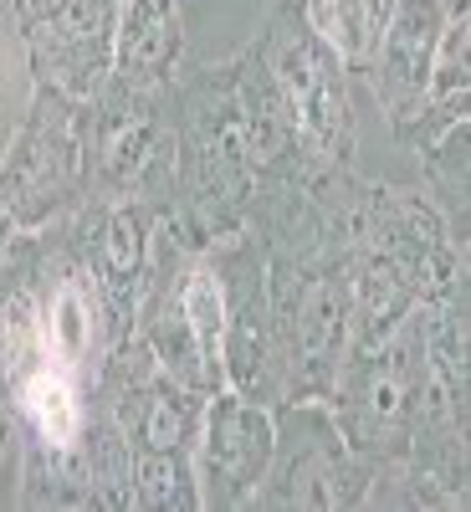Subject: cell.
Segmentation results:
<instances>
[{
    "mask_svg": "<svg viewBox=\"0 0 471 512\" xmlns=\"http://www.w3.org/2000/svg\"><path fill=\"white\" fill-rule=\"evenodd\" d=\"M169 108L180 134L175 226L200 251L246 231L262 200L318 175L251 47L221 67H180Z\"/></svg>",
    "mask_w": 471,
    "mask_h": 512,
    "instance_id": "6da1fadb",
    "label": "cell"
},
{
    "mask_svg": "<svg viewBox=\"0 0 471 512\" xmlns=\"http://www.w3.org/2000/svg\"><path fill=\"white\" fill-rule=\"evenodd\" d=\"M93 390L103 400L98 410L108 415L128 451V497H134V507L195 512L200 507L195 441L210 395H195L180 379H169L134 333L108 354Z\"/></svg>",
    "mask_w": 471,
    "mask_h": 512,
    "instance_id": "7a4b0ae2",
    "label": "cell"
},
{
    "mask_svg": "<svg viewBox=\"0 0 471 512\" xmlns=\"http://www.w3.org/2000/svg\"><path fill=\"white\" fill-rule=\"evenodd\" d=\"M88 205V103L31 88L0 159V287Z\"/></svg>",
    "mask_w": 471,
    "mask_h": 512,
    "instance_id": "3957f363",
    "label": "cell"
},
{
    "mask_svg": "<svg viewBox=\"0 0 471 512\" xmlns=\"http://www.w3.org/2000/svg\"><path fill=\"white\" fill-rule=\"evenodd\" d=\"M272 93L292 123L297 144L318 175L349 169L354 159V103H349V67L338 62L323 41L308 31L292 0L267 16L262 36L251 41Z\"/></svg>",
    "mask_w": 471,
    "mask_h": 512,
    "instance_id": "277c9868",
    "label": "cell"
},
{
    "mask_svg": "<svg viewBox=\"0 0 471 512\" xmlns=\"http://www.w3.org/2000/svg\"><path fill=\"white\" fill-rule=\"evenodd\" d=\"M88 195L93 200H149L175 210L180 195V134L164 93L108 88L88 103Z\"/></svg>",
    "mask_w": 471,
    "mask_h": 512,
    "instance_id": "5b68a950",
    "label": "cell"
},
{
    "mask_svg": "<svg viewBox=\"0 0 471 512\" xmlns=\"http://www.w3.org/2000/svg\"><path fill=\"white\" fill-rule=\"evenodd\" d=\"M272 420L277 451L256 492L262 507H359L369 497L374 461L338 436L328 400H282L272 405Z\"/></svg>",
    "mask_w": 471,
    "mask_h": 512,
    "instance_id": "8992f818",
    "label": "cell"
},
{
    "mask_svg": "<svg viewBox=\"0 0 471 512\" xmlns=\"http://www.w3.org/2000/svg\"><path fill=\"white\" fill-rule=\"evenodd\" d=\"M31 88L93 103L113 77V0H11Z\"/></svg>",
    "mask_w": 471,
    "mask_h": 512,
    "instance_id": "52a82bcc",
    "label": "cell"
},
{
    "mask_svg": "<svg viewBox=\"0 0 471 512\" xmlns=\"http://www.w3.org/2000/svg\"><path fill=\"white\" fill-rule=\"evenodd\" d=\"M164 221H169V210H159L149 200H93V195L67 221V236H72L77 256L88 262L118 338H128L144 292L154 282Z\"/></svg>",
    "mask_w": 471,
    "mask_h": 512,
    "instance_id": "ba28073f",
    "label": "cell"
},
{
    "mask_svg": "<svg viewBox=\"0 0 471 512\" xmlns=\"http://www.w3.org/2000/svg\"><path fill=\"white\" fill-rule=\"evenodd\" d=\"M277 451L272 405L236 395L231 384L205 400L200 441H195V482L200 507H246L262 492Z\"/></svg>",
    "mask_w": 471,
    "mask_h": 512,
    "instance_id": "9c48e42d",
    "label": "cell"
},
{
    "mask_svg": "<svg viewBox=\"0 0 471 512\" xmlns=\"http://www.w3.org/2000/svg\"><path fill=\"white\" fill-rule=\"evenodd\" d=\"M451 0H390L374 47L359 67L369 98L379 103L390 134L405 144L410 128L425 108V88H431V62H436V41L446 26Z\"/></svg>",
    "mask_w": 471,
    "mask_h": 512,
    "instance_id": "30bf717a",
    "label": "cell"
},
{
    "mask_svg": "<svg viewBox=\"0 0 471 512\" xmlns=\"http://www.w3.org/2000/svg\"><path fill=\"white\" fill-rule=\"evenodd\" d=\"M88 390H93L88 379L52 364L47 354H36L6 374L11 420L26 431V446L52 451V456H67L88 441V420H93Z\"/></svg>",
    "mask_w": 471,
    "mask_h": 512,
    "instance_id": "8fae6325",
    "label": "cell"
},
{
    "mask_svg": "<svg viewBox=\"0 0 471 512\" xmlns=\"http://www.w3.org/2000/svg\"><path fill=\"white\" fill-rule=\"evenodd\" d=\"M185 62L180 0H113V77L118 88L164 93Z\"/></svg>",
    "mask_w": 471,
    "mask_h": 512,
    "instance_id": "7c38bea8",
    "label": "cell"
},
{
    "mask_svg": "<svg viewBox=\"0 0 471 512\" xmlns=\"http://www.w3.org/2000/svg\"><path fill=\"white\" fill-rule=\"evenodd\" d=\"M466 98H471V11L466 0H451L441 41H436V62H431V88H425V108L410 128L405 149H425L436 134H446L451 123L466 118Z\"/></svg>",
    "mask_w": 471,
    "mask_h": 512,
    "instance_id": "4fadbf2b",
    "label": "cell"
},
{
    "mask_svg": "<svg viewBox=\"0 0 471 512\" xmlns=\"http://www.w3.org/2000/svg\"><path fill=\"white\" fill-rule=\"evenodd\" d=\"M292 6H297V16L308 21V31L349 72L364 67L384 16H390V0H292Z\"/></svg>",
    "mask_w": 471,
    "mask_h": 512,
    "instance_id": "5bb4252c",
    "label": "cell"
},
{
    "mask_svg": "<svg viewBox=\"0 0 471 512\" xmlns=\"http://www.w3.org/2000/svg\"><path fill=\"white\" fill-rule=\"evenodd\" d=\"M11 41H16V11H11V0H0V108H6V52H11ZM21 47V41H16Z\"/></svg>",
    "mask_w": 471,
    "mask_h": 512,
    "instance_id": "9a60e30c",
    "label": "cell"
}]
</instances>
